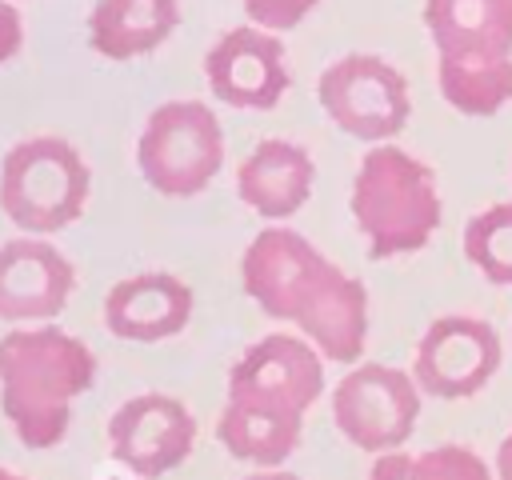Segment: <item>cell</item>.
Returning a JSON list of instances; mask_svg holds the SVG:
<instances>
[{
    "label": "cell",
    "mask_w": 512,
    "mask_h": 480,
    "mask_svg": "<svg viewBox=\"0 0 512 480\" xmlns=\"http://www.w3.org/2000/svg\"><path fill=\"white\" fill-rule=\"evenodd\" d=\"M420 396L412 372L360 360L332 388V424L360 452H396L416 428Z\"/></svg>",
    "instance_id": "52a82bcc"
},
{
    "label": "cell",
    "mask_w": 512,
    "mask_h": 480,
    "mask_svg": "<svg viewBox=\"0 0 512 480\" xmlns=\"http://www.w3.org/2000/svg\"><path fill=\"white\" fill-rule=\"evenodd\" d=\"M348 208L372 260L420 252L444 216L436 172L396 144H372L360 156Z\"/></svg>",
    "instance_id": "3957f363"
},
{
    "label": "cell",
    "mask_w": 512,
    "mask_h": 480,
    "mask_svg": "<svg viewBox=\"0 0 512 480\" xmlns=\"http://www.w3.org/2000/svg\"><path fill=\"white\" fill-rule=\"evenodd\" d=\"M316 100L340 132L364 144H388L400 136L412 112L404 72L372 52H348L332 60L316 80Z\"/></svg>",
    "instance_id": "8992f818"
},
{
    "label": "cell",
    "mask_w": 512,
    "mask_h": 480,
    "mask_svg": "<svg viewBox=\"0 0 512 480\" xmlns=\"http://www.w3.org/2000/svg\"><path fill=\"white\" fill-rule=\"evenodd\" d=\"M504 348L488 320L440 316L424 328L412 360V380L432 400H468L500 372Z\"/></svg>",
    "instance_id": "ba28073f"
},
{
    "label": "cell",
    "mask_w": 512,
    "mask_h": 480,
    "mask_svg": "<svg viewBox=\"0 0 512 480\" xmlns=\"http://www.w3.org/2000/svg\"><path fill=\"white\" fill-rule=\"evenodd\" d=\"M436 56H512V0H424Z\"/></svg>",
    "instance_id": "2e32d148"
},
{
    "label": "cell",
    "mask_w": 512,
    "mask_h": 480,
    "mask_svg": "<svg viewBox=\"0 0 512 480\" xmlns=\"http://www.w3.org/2000/svg\"><path fill=\"white\" fill-rule=\"evenodd\" d=\"M192 444L196 420L168 392H140L108 420V452L136 480H160L176 472L192 456Z\"/></svg>",
    "instance_id": "9c48e42d"
},
{
    "label": "cell",
    "mask_w": 512,
    "mask_h": 480,
    "mask_svg": "<svg viewBox=\"0 0 512 480\" xmlns=\"http://www.w3.org/2000/svg\"><path fill=\"white\" fill-rule=\"evenodd\" d=\"M324 392V356L288 332H268L240 352L228 372V400L264 404L276 412L304 416Z\"/></svg>",
    "instance_id": "30bf717a"
},
{
    "label": "cell",
    "mask_w": 512,
    "mask_h": 480,
    "mask_svg": "<svg viewBox=\"0 0 512 480\" xmlns=\"http://www.w3.org/2000/svg\"><path fill=\"white\" fill-rule=\"evenodd\" d=\"M0 480H24V476H16V472H8V468H0Z\"/></svg>",
    "instance_id": "484cf974"
},
{
    "label": "cell",
    "mask_w": 512,
    "mask_h": 480,
    "mask_svg": "<svg viewBox=\"0 0 512 480\" xmlns=\"http://www.w3.org/2000/svg\"><path fill=\"white\" fill-rule=\"evenodd\" d=\"M244 296L296 332L332 364H360L368 344V288L336 268L304 232L268 224L240 256Z\"/></svg>",
    "instance_id": "6da1fadb"
},
{
    "label": "cell",
    "mask_w": 512,
    "mask_h": 480,
    "mask_svg": "<svg viewBox=\"0 0 512 480\" xmlns=\"http://www.w3.org/2000/svg\"><path fill=\"white\" fill-rule=\"evenodd\" d=\"M496 480H512V432L504 436V444L496 452Z\"/></svg>",
    "instance_id": "cb8c5ba5"
},
{
    "label": "cell",
    "mask_w": 512,
    "mask_h": 480,
    "mask_svg": "<svg viewBox=\"0 0 512 480\" xmlns=\"http://www.w3.org/2000/svg\"><path fill=\"white\" fill-rule=\"evenodd\" d=\"M312 184H316V164L308 148L280 136L260 140L236 168V196L264 220L296 216L308 204Z\"/></svg>",
    "instance_id": "5bb4252c"
},
{
    "label": "cell",
    "mask_w": 512,
    "mask_h": 480,
    "mask_svg": "<svg viewBox=\"0 0 512 480\" xmlns=\"http://www.w3.org/2000/svg\"><path fill=\"white\" fill-rule=\"evenodd\" d=\"M316 4H320V0H240L244 16H248L252 24H260V28H268V32H288V28H296Z\"/></svg>",
    "instance_id": "44dd1931"
},
{
    "label": "cell",
    "mask_w": 512,
    "mask_h": 480,
    "mask_svg": "<svg viewBox=\"0 0 512 480\" xmlns=\"http://www.w3.org/2000/svg\"><path fill=\"white\" fill-rule=\"evenodd\" d=\"M24 44V20L16 12V0H0V64H8Z\"/></svg>",
    "instance_id": "7402d4cb"
},
{
    "label": "cell",
    "mask_w": 512,
    "mask_h": 480,
    "mask_svg": "<svg viewBox=\"0 0 512 480\" xmlns=\"http://www.w3.org/2000/svg\"><path fill=\"white\" fill-rule=\"evenodd\" d=\"M300 428H304V416L276 412L248 400H228V396L216 416V440L224 444V452L256 468H280L300 448Z\"/></svg>",
    "instance_id": "e0dca14e"
},
{
    "label": "cell",
    "mask_w": 512,
    "mask_h": 480,
    "mask_svg": "<svg viewBox=\"0 0 512 480\" xmlns=\"http://www.w3.org/2000/svg\"><path fill=\"white\" fill-rule=\"evenodd\" d=\"M368 480H412V456L408 452H380L368 468Z\"/></svg>",
    "instance_id": "603a6c76"
},
{
    "label": "cell",
    "mask_w": 512,
    "mask_h": 480,
    "mask_svg": "<svg viewBox=\"0 0 512 480\" xmlns=\"http://www.w3.org/2000/svg\"><path fill=\"white\" fill-rule=\"evenodd\" d=\"M76 288L72 260L36 236L0 244V320L8 324H52Z\"/></svg>",
    "instance_id": "7c38bea8"
},
{
    "label": "cell",
    "mask_w": 512,
    "mask_h": 480,
    "mask_svg": "<svg viewBox=\"0 0 512 480\" xmlns=\"http://www.w3.org/2000/svg\"><path fill=\"white\" fill-rule=\"evenodd\" d=\"M440 96L464 116H496L512 104V56H440Z\"/></svg>",
    "instance_id": "ac0fdd59"
},
{
    "label": "cell",
    "mask_w": 512,
    "mask_h": 480,
    "mask_svg": "<svg viewBox=\"0 0 512 480\" xmlns=\"http://www.w3.org/2000/svg\"><path fill=\"white\" fill-rule=\"evenodd\" d=\"M412 480H492V468L464 444H436L412 456Z\"/></svg>",
    "instance_id": "ffe728a7"
},
{
    "label": "cell",
    "mask_w": 512,
    "mask_h": 480,
    "mask_svg": "<svg viewBox=\"0 0 512 480\" xmlns=\"http://www.w3.org/2000/svg\"><path fill=\"white\" fill-rule=\"evenodd\" d=\"M244 480H304V476H296V472H288V468H256V472H248Z\"/></svg>",
    "instance_id": "d4e9b609"
},
{
    "label": "cell",
    "mask_w": 512,
    "mask_h": 480,
    "mask_svg": "<svg viewBox=\"0 0 512 480\" xmlns=\"http://www.w3.org/2000/svg\"><path fill=\"white\" fill-rule=\"evenodd\" d=\"M180 24V0H96L84 32L88 48L108 60H140L156 52Z\"/></svg>",
    "instance_id": "9a60e30c"
},
{
    "label": "cell",
    "mask_w": 512,
    "mask_h": 480,
    "mask_svg": "<svg viewBox=\"0 0 512 480\" xmlns=\"http://www.w3.org/2000/svg\"><path fill=\"white\" fill-rule=\"evenodd\" d=\"M116 480H120V476H116ZM132 480H136V476H132Z\"/></svg>",
    "instance_id": "4316f807"
},
{
    "label": "cell",
    "mask_w": 512,
    "mask_h": 480,
    "mask_svg": "<svg viewBox=\"0 0 512 480\" xmlns=\"http://www.w3.org/2000/svg\"><path fill=\"white\" fill-rule=\"evenodd\" d=\"M92 172L64 136L16 140L0 160V212L24 236L68 228L88 204Z\"/></svg>",
    "instance_id": "277c9868"
},
{
    "label": "cell",
    "mask_w": 512,
    "mask_h": 480,
    "mask_svg": "<svg viewBox=\"0 0 512 480\" xmlns=\"http://www.w3.org/2000/svg\"><path fill=\"white\" fill-rule=\"evenodd\" d=\"M208 88L220 104L244 108V112H268L280 104V96L292 84L284 44L276 32L260 24L228 28L204 56Z\"/></svg>",
    "instance_id": "8fae6325"
},
{
    "label": "cell",
    "mask_w": 512,
    "mask_h": 480,
    "mask_svg": "<svg viewBox=\"0 0 512 480\" xmlns=\"http://www.w3.org/2000/svg\"><path fill=\"white\" fill-rule=\"evenodd\" d=\"M224 164V128L200 100H164L148 112L136 140V168L160 196H196Z\"/></svg>",
    "instance_id": "5b68a950"
},
{
    "label": "cell",
    "mask_w": 512,
    "mask_h": 480,
    "mask_svg": "<svg viewBox=\"0 0 512 480\" xmlns=\"http://www.w3.org/2000/svg\"><path fill=\"white\" fill-rule=\"evenodd\" d=\"M92 348L60 324H20L0 336V412L32 452L56 448L72 428V404L96 384Z\"/></svg>",
    "instance_id": "7a4b0ae2"
},
{
    "label": "cell",
    "mask_w": 512,
    "mask_h": 480,
    "mask_svg": "<svg viewBox=\"0 0 512 480\" xmlns=\"http://www.w3.org/2000/svg\"><path fill=\"white\" fill-rule=\"evenodd\" d=\"M196 308L192 288L172 272H136L108 288L104 324L116 340L160 344L188 328Z\"/></svg>",
    "instance_id": "4fadbf2b"
},
{
    "label": "cell",
    "mask_w": 512,
    "mask_h": 480,
    "mask_svg": "<svg viewBox=\"0 0 512 480\" xmlns=\"http://www.w3.org/2000/svg\"><path fill=\"white\" fill-rule=\"evenodd\" d=\"M464 256L488 284L512 288V200L488 204L464 224Z\"/></svg>",
    "instance_id": "d6986e66"
}]
</instances>
